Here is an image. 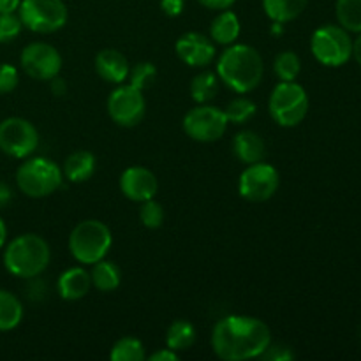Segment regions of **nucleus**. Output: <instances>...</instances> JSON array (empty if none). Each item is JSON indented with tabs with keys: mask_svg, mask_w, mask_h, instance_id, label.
<instances>
[{
	"mask_svg": "<svg viewBox=\"0 0 361 361\" xmlns=\"http://www.w3.org/2000/svg\"><path fill=\"white\" fill-rule=\"evenodd\" d=\"M271 344L268 324L252 316H226L214 326L212 348L224 361L259 358Z\"/></svg>",
	"mask_w": 361,
	"mask_h": 361,
	"instance_id": "obj_1",
	"label": "nucleus"
},
{
	"mask_svg": "<svg viewBox=\"0 0 361 361\" xmlns=\"http://www.w3.org/2000/svg\"><path fill=\"white\" fill-rule=\"evenodd\" d=\"M264 63L259 51L249 44H231L222 51L217 62V76L229 90L247 94L259 87Z\"/></svg>",
	"mask_w": 361,
	"mask_h": 361,
	"instance_id": "obj_2",
	"label": "nucleus"
},
{
	"mask_svg": "<svg viewBox=\"0 0 361 361\" xmlns=\"http://www.w3.org/2000/svg\"><path fill=\"white\" fill-rule=\"evenodd\" d=\"M51 250L48 242L35 233H25L7 243L4 250V267L20 279H35L48 268Z\"/></svg>",
	"mask_w": 361,
	"mask_h": 361,
	"instance_id": "obj_3",
	"label": "nucleus"
},
{
	"mask_svg": "<svg viewBox=\"0 0 361 361\" xmlns=\"http://www.w3.org/2000/svg\"><path fill=\"white\" fill-rule=\"evenodd\" d=\"M113 235L108 224L97 219H87L74 226L69 235V250L81 264H94L108 256Z\"/></svg>",
	"mask_w": 361,
	"mask_h": 361,
	"instance_id": "obj_4",
	"label": "nucleus"
},
{
	"mask_svg": "<svg viewBox=\"0 0 361 361\" xmlns=\"http://www.w3.org/2000/svg\"><path fill=\"white\" fill-rule=\"evenodd\" d=\"M63 182L62 168L48 157L25 161L16 171V185L25 196L41 200L55 194Z\"/></svg>",
	"mask_w": 361,
	"mask_h": 361,
	"instance_id": "obj_5",
	"label": "nucleus"
},
{
	"mask_svg": "<svg viewBox=\"0 0 361 361\" xmlns=\"http://www.w3.org/2000/svg\"><path fill=\"white\" fill-rule=\"evenodd\" d=\"M268 111L277 126H300L309 113V95L305 88L296 81H281L271 90Z\"/></svg>",
	"mask_w": 361,
	"mask_h": 361,
	"instance_id": "obj_6",
	"label": "nucleus"
},
{
	"mask_svg": "<svg viewBox=\"0 0 361 361\" xmlns=\"http://www.w3.org/2000/svg\"><path fill=\"white\" fill-rule=\"evenodd\" d=\"M18 16L35 34H53L66 27L69 11L63 0H21Z\"/></svg>",
	"mask_w": 361,
	"mask_h": 361,
	"instance_id": "obj_7",
	"label": "nucleus"
},
{
	"mask_svg": "<svg viewBox=\"0 0 361 361\" xmlns=\"http://www.w3.org/2000/svg\"><path fill=\"white\" fill-rule=\"evenodd\" d=\"M310 49L323 66L341 67L353 56V39L341 25H324L312 34Z\"/></svg>",
	"mask_w": 361,
	"mask_h": 361,
	"instance_id": "obj_8",
	"label": "nucleus"
},
{
	"mask_svg": "<svg viewBox=\"0 0 361 361\" xmlns=\"http://www.w3.org/2000/svg\"><path fill=\"white\" fill-rule=\"evenodd\" d=\"M281 185V175L271 164L259 161L247 164L238 180V192L249 203H264L271 200Z\"/></svg>",
	"mask_w": 361,
	"mask_h": 361,
	"instance_id": "obj_9",
	"label": "nucleus"
},
{
	"mask_svg": "<svg viewBox=\"0 0 361 361\" xmlns=\"http://www.w3.org/2000/svg\"><path fill=\"white\" fill-rule=\"evenodd\" d=\"M229 122L224 109L210 104H200L183 116V130L200 143H214L224 136Z\"/></svg>",
	"mask_w": 361,
	"mask_h": 361,
	"instance_id": "obj_10",
	"label": "nucleus"
},
{
	"mask_svg": "<svg viewBox=\"0 0 361 361\" xmlns=\"http://www.w3.org/2000/svg\"><path fill=\"white\" fill-rule=\"evenodd\" d=\"M39 147V133L32 122L9 116L0 122V150L14 159L30 157Z\"/></svg>",
	"mask_w": 361,
	"mask_h": 361,
	"instance_id": "obj_11",
	"label": "nucleus"
},
{
	"mask_svg": "<svg viewBox=\"0 0 361 361\" xmlns=\"http://www.w3.org/2000/svg\"><path fill=\"white\" fill-rule=\"evenodd\" d=\"M147 113L143 92L134 88L133 85H118L108 97V115L116 126L136 127L143 122Z\"/></svg>",
	"mask_w": 361,
	"mask_h": 361,
	"instance_id": "obj_12",
	"label": "nucleus"
},
{
	"mask_svg": "<svg viewBox=\"0 0 361 361\" xmlns=\"http://www.w3.org/2000/svg\"><path fill=\"white\" fill-rule=\"evenodd\" d=\"M20 66L32 80L51 81L62 71V55L48 42H30L21 51Z\"/></svg>",
	"mask_w": 361,
	"mask_h": 361,
	"instance_id": "obj_13",
	"label": "nucleus"
},
{
	"mask_svg": "<svg viewBox=\"0 0 361 361\" xmlns=\"http://www.w3.org/2000/svg\"><path fill=\"white\" fill-rule=\"evenodd\" d=\"M120 190L127 200L134 203H143V201L155 197L159 190V182L154 173L143 166H130L120 175Z\"/></svg>",
	"mask_w": 361,
	"mask_h": 361,
	"instance_id": "obj_14",
	"label": "nucleus"
},
{
	"mask_svg": "<svg viewBox=\"0 0 361 361\" xmlns=\"http://www.w3.org/2000/svg\"><path fill=\"white\" fill-rule=\"evenodd\" d=\"M175 51L183 63L190 67H204L215 59L214 41L200 32H187L176 41Z\"/></svg>",
	"mask_w": 361,
	"mask_h": 361,
	"instance_id": "obj_15",
	"label": "nucleus"
},
{
	"mask_svg": "<svg viewBox=\"0 0 361 361\" xmlns=\"http://www.w3.org/2000/svg\"><path fill=\"white\" fill-rule=\"evenodd\" d=\"M129 62H127L123 53H120L118 49H102L95 56V73L106 83L122 85L127 80V76H129Z\"/></svg>",
	"mask_w": 361,
	"mask_h": 361,
	"instance_id": "obj_16",
	"label": "nucleus"
},
{
	"mask_svg": "<svg viewBox=\"0 0 361 361\" xmlns=\"http://www.w3.org/2000/svg\"><path fill=\"white\" fill-rule=\"evenodd\" d=\"M92 288V279L87 270L81 267L69 268V270L62 271L56 282V289L59 295L67 302H76V300L85 298Z\"/></svg>",
	"mask_w": 361,
	"mask_h": 361,
	"instance_id": "obj_17",
	"label": "nucleus"
},
{
	"mask_svg": "<svg viewBox=\"0 0 361 361\" xmlns=\"http://www.w3.org/2000/svg\"><path fill=\"white\" fill-rule=\"evenodd\" d=\"M233 154L243 164H254L263 161L267 155V145L263 137L254 130H242L233 137Z\"/></svg>",
	"mask_w": 361,
	"mask_h": 361,
	"instance_id": "obj_18",
	"label": "nucleus"
},
{
	"mask_svg": "<svg viewBox=\"0 0 361 361\" xmlns=\"http://www.w3.org/2000/svg\"><path fill=\"white\" fill-rule=\"evenodd\" d=\"M97 168V159L92 152L88 150H76L66 159L63 162V178H67L73 183L87 182L92 178Z\"/></svg>",
	"mask_w": 361,
	"mask_h": 361,
	"instance_id": "obj_19",
	"label": "nucleus"
},
{
	"mask_svg": "<svg viewBox=\"0 0 361 361\" xmlns=\"http://www.w3.org/2000/svg\"><path fill=\"white\" fill-rule=\"evenodd\" d=\"M240 30H242V25H240L238 16L233 11H219V14L210 25V39L217 44L231 46L240 37Z\"/></svg>",
	"mask_w": 361,
	"mask_h": 361,
	"instance_id": "obj_20",
	"label": "nucleus"
},
{
	"mask_svg": "<svg viewBox=\"0 0 361 361\" xmlns=\"http://www.w3.org/2000/svg\"><path fill=\"white\" fill-rule=\"evenodd\" d=\"M90 279L92 286H94L95 289H99L101 293H111L120 288V282H122V270L118 268V264H115L113 261H108L104 257V259L92 264Z\"/></svg>",
	"mask_w": 361,
	"mask_h": 361,
	"instance_id": "obj_21",
	"label": "nucleus"
},
{
	"mask_svg": "<svg viewBox=\"0 0 361 361\" xmlns=\"http://www.w3.org/2000/svg\"><path fill=\"white\" fill-rule=\"evenodd\" d=\"M309 0H263V9L274 23L296 20L307 9Z\"/></svg>",
	"mask_w": 361,
	"mask_h": 361,
	"instance_id": "obj_22",
	"label": "nucleus"
},
{
	"mask_svg": "<svg viewBox=\"0 0 361 361\" xmlns=\"http://www.w3.org/2000/svg\"><path fill=\"white\" fill-rule=\"evenodd\" d=\"M196 342V328L185 319H176L169 324L166 331V345L173 351H187Z\"/></svg>",
	"mask_w": 361,
	"mask_h": 361,
	"instance_id": "obj_23",
	"label": "nucleus"
},
{
	"mask_svg": "<svg viewBox=\"0 0 361 361\" xmlns=\"http://www.w3.org/2000/svg\"><path fill=\"white\" fill-rule=\"evenodd\" d=\"M23 319V305L16 295L0 289V331H11Z\"/></svg>",
	"mask_w": 361,
	"mask_h": 361,
	"instance_id": "obj_24",
	"label": "nucleus"
},
{
	"mask_svg": "<svg viewBox=\"0 0 361 361\" xmlns=\"http://www.w3.org/2000/svg\"><path fill=\"white\" fill-rule=\"evenodd\" d=\"M219 76L212 71H203L190 81V97L197 104H208L219 92Z\"/></svg>",
	"mask_w": 361,
	"mask_h": 361,
	"instance_id": "obj_25",
	"label": "nucleus"
},
{
	"mask_svg": "<svg viewBox=\"0 0 361 361\" xmlns=\"http://www.w3.org/2000/svg\"><path fill=\"white\" fill-rule=\"evenodd\" d=\"M335 14L342 28L348 32H361V0H337Z\"/></svg>",
	"mask_w": 361,
	"mask_h": 361,
	"instance_id": "obj_26",
	"label": "nucleus"
},
{
	"mask_svg": "<svg viewBox=\"0 0 361 361\" xmlns=\"http://www.w3.org/2000/svg\"><path fill=\"white\" fill-rule=\"evenodd\" d=\"M109 358L111 361H145L147 353H145L143 342L134 337H123L115 342Z\"/></svg>",
	"mask_w": 361,
	"mask_h": 361,
	"instance_id": "obj_27",
	"label": "nucleus"
},
{
	"mask_svg": "<svg viewBox=\"0 0 361 361\" xmlns=\"http://www.w3.org/2000/svg\"><path fill=\"white\" fill-rule=\"evenodd\" d=\"M302 71V60L295 51H282L274 60V73L281 81H296Z\"/></svg>",
	"mask_w": 361,
	"mask_h": 361,
	"instance_id": "obj_28",
	"label": "nucleus"
},
{
	"mask_svg": "<svg viewBox=\"0 0 361 361\" xmlns=\"http://www.w3.org/2000/svg\"><path fill=\"white\" fill-rule=\"evenodd\" d=\"M256 111V102L250 101V99L247 97L233 99L224 109L226 116H228V122L235 123V126H243V123H247L250 118H254Z\"/></svg>",
	"mask_w": 361,
	"mask_h": 361,
	"instance_id": "obj_29",
	"label": "nucleus"
},
{
	"mask_svg": "<svg viewBox=\"0 0 361 361\" xmlns=\"http://www.w3.org/2000/svg\"><path fill=\"white\" fill-rule=\"evenodd\" d=\"M127 80H129V85H133L137 90H147L157 80V67L152 62L136 63L134 67H130Z\"/></svg>",
	"mask_w": 361,
	"mask_h": 361,
	"instance_id": "obj_30",
	"label": "nucleus"
},
{
	"mask_svg": "<svg viewBox=\"0 0 361 361\" xmlns=\"http://www.w3.org/2000/svg\"><path fill=\"white\" fill-rule=\"evenodd\" d=\"M140 219L143 222L145 228L148 229H157L161 228L162 222H164V208L161 203L152 197V200L143 201L140 207Z\"/></svg>",
	"mask_w": 361,
	"mask_h": 361,
	"instance_id": "obj_31",
	"label": "nucleus"
},
{
	"mask_svg": "<svg viewBox=\"0 0 361 361\" xmlns=\"http://www.w3.org/2000/svg\"><path fill=\"white\" fill-rule=\"evenodd\" d=\"M23 23L14 13H0V44L14 41L20 35Z\"/></svg>",
	"mask_w": 361,
	"mask_h": 361,
	"instance_id": "obj_32",
	"label": "nucleus"
},
{
	"mask_svg": "<svg viewBox=\"0 0 361 361\" xmlns=\"http://www.w3.org/2000/svg\"><path fill=\"white\" fill-rule=\"evenodd\" d=\"M20 83L18 69L11 63H0V95L11 94Z\"/></svg>",
	"mask_w": 361,
	"mask_h": 361,
	"instance_id": "obj_33",
	"label": "nucleus"
},
{
	"mask_svg": "<svg viewBox=\"0 0 361 361\" xmlns=\"http://www.w3.org/2000/svg\"><path fill=\"white\" fill-rule=\"evenodd\" d=\"M263 360H271V361H289L295 358V353L288 348V345H268L267 351L259 356Z\"/></svg>",
	"mask_w": 361,
	"mask_h": 361,
	"instance_id": "obj_34",
	"label": "nucleus"
},
{
	"mask_svg": "<svg viewBox=\"0 0 361 361\" xmlns=\"http://www.w3.org/2000/svg\"><path fill=\"white\" fill-rule=\"evenodd\" d=\"M185 0H161V11L168 18H176L183 13Z\"/></svg>",
	"mask_w": 361,
	"mask_h": 361,
	"instance_id": "obj_35",
	"label": "nucleus"
},
{
	"mask_svg": "<svg viewBox=\"0 0 361 361\" xmlns=\"http://www.w3.org/2000/svg\"><path fill=\"white\" fill-rule=\"evenodd\" d=\"M203 7H208V9H214V11H224L229 9L236 0H197Z\"/></svg>",
	"mask_w": 361,
	"mask_h": 361,
	"instance_id": "obj_36",
	"label": "nucleus"
},
{
	"mask_svg": "<svg viewBox=\"0 0 361 361\" xmlns=\"http://www.w3.org/2000/svg\"><path fill=\"white\" fill-rule=\"evenodd\" d=\"M148 360L150 361H176L178 360V353L173 351V349H169V348H164V349H159V351H155Z\"/></svg>",
	"mask_w": 361,
	"mask_h": 361,
	"instance_id": "obj_37",
	"label": "nucleus"
},
{
	"mask_svg": "<svg viewBox=\"0 0 361 361\" xmlns=\"http://www.w3.org/2000/svg\"><path fill=\"white\" fill-rule=\"evenodd\" d=\"M11 201H13V190H11V187L6 182L0 180V210L6 208Z\"/></svg>",
	"mask_w": 361,
	"mask_h": 361,
	"instance_id": "obj_38",
	"label": "nucleus"
},
{
	"mask_svg": "<svg viewBox=\"0 0 361 361\" xmlns=\"http://www.w3.org/2000/svg\"><path fill=\"white\" fill-rule=\"evenodd\" d=\"M21 0H0V13H16Z\"/></svg>",
	"mask_w": 361,
	"mask_h": 361,
	"instance_id": "obj_39",
	"label": "nucleus"
},
{
	"mask_svg": "<svg viewBox=\"0 0 361 361\" xmlns=\"http://www.w3.org/2000/svg\"><path fill=\"white\" fill-rule=\"evenodd\" d=\"M51 90H53V94H56V95H62L63 92H66V85H63V81L60 80L59 76L53 78L51 80Z\"/></svg>",
	"mask_w": 361,
	"mask_h": 361,
	"instance_id": "obj_40",
	"label": "nucleus"
},
{
	"mask_svg": "<svg viewBox=\"0 0 361 361\" xmlns=\"http://www.w3.org/2000/svg\"><path fill=\"white\" fill-rule=\"evenodd\" d=\"M353 56H355L356 62H358L361 66V32H360L358 37L353 41Z\"/></svg>",
	"mask_w": 361,
	"mask_h": 361,
	"instance_id": "obj_41",
	"label": "nucleus"
},
{
	"mask_svg": "<svg viewBox=\"0 0 361 361\" xmlns=\"http://www.w3.org/2000/svg\"><path fill=\"white\" fill-rule=\"evenodd\" d=\"M6 242H7V228H6V222H4L2 217H0V249L6 245Z\"/></svg>",
	"mask_w": 361,
	"mask_h": 361,
	"instance_id": "obj_42",
	"label": "nucleus"
}]
</instances>
